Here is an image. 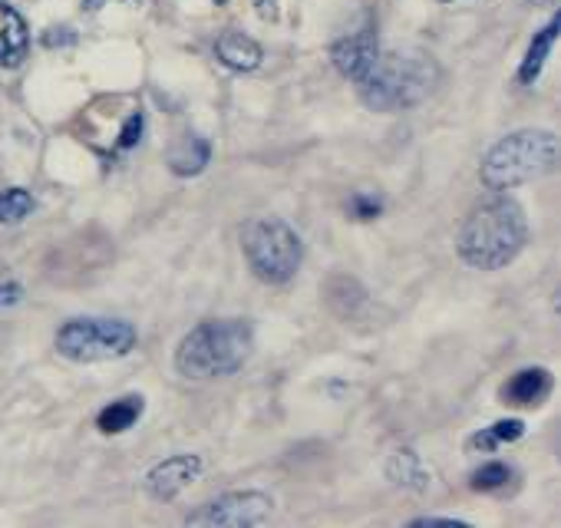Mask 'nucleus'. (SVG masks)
I'll use <instances>...</instances> for the list:
<instances>
[{"mask_svg":"<svg viewBox=\"0 0 561 528\" xmlns=\"http://www.w3.org/2000/svg\"><path fill=\"white\" fill-rule=\"evenodd\" d=\"M525 241H528V221L522 205L505 195H492L466 215L456 248L459 257L472 264V268L495 272L518 257Z\"/></svg>","mask_w":561,"mask_h":528,"instance_id":"f257e3e1","label":"nucleus"},{"mask_svg":"<svg viewBox=\"0 0 561 528\" xmlns=\"http://www.w3.org/2000/svg\"><path fill=\"white\" fill-rule=\"evenodd\" d=\"M254 334L248 321H205L185 334L175 354V367L182 377L211 380L241 370L251 357Z\"/></svg>","mask_w":561,"mask_h":528,"instance_id":"f03ea898","label":"nucleus"},{"mask_svg":"<svg viewBox=\"0 0 561 528\" xmlns=\"http://www.w3.org/2000/svg\"><path fill=\"white\" fill-rule=\"evenodd\" d=\"M436 80H439V70L430 57L390 54V57H377V64L357 87L367 106L387 113V110L416 106L420 100L433 93Z\"/></svg>","mask_w":561,"mask_h":528,"instance_id":"7ed1b4c3","label":"nucleus"},{"mask_svg":"<svg viewBox=\"0 0 561 528\" xmlns=\"http://www.w3.org/2000/svg\"><path fill=\"white\" fill-rule=\"evenodd\" d=\"M558 165V139L545 129H522L495 142L482 162V182L495 192L541 179Z\"/></svg>","mask_w":561,"mask_h":528,"instance_id":"20e7f679","label":"nucleus"},{"mask_svg":"<svg viewBox=\"0 0 561 528\" xmlns=\"http://www.w3.org/2000/svg\"><path fill=\"white\" fill-rule=\"evenodd\" d=\"M248 268L264 285H285L301 268V238L280 218H254L241 231Z\"/></svg>","mask_w":561,"mask_h":528,"instance_id":"39448f33","label":"nucleus"},{"mask_svg":"<svg viewBox=\"0 0 561 528\" xmlns=\"http://www.w3.org/2000/svg\"><path fill=\"white\" fill-rule=\"evenodd\" d=\"M136 347V328L126 321L106 318H80L67 321L57 334V351L77 364H100L126 357Z\"/></svg>","mask_w":561,"mask_h":528,"instance_id":"423d86ee","label":"nucleus"},{"mask_svg":"<svg viewBox=\"0 0 561 528\" xmlns=\"http://www.w3.org/2000/svg\"><path fill=\"white\" fill-rule=\"evenodd\" d=\"M271 515V498L261 492H228L198 512L188 515L192 525H225V528H241V525H261Z\"/></svg>","mask_w":561,"mask_h":528,"instance_id":"0eeeda50","label":"nucleus"},{"mask_svg":"<svg viewBox=\"0 0 561 528\" xmlns=\"http://www.w3.org/2000/svg\"><path fill=\"white\" fill-rule=\"evenodd\" d=\"M198 469H202L198 456H172V459H165V462L149 469L146 489H149L152 498L169 502V498H175L182 489H188L198 479Z\"/></svg>","mask_w":561,"mask_h":528,"instance_id":"6e6552de","label":"nucleus"},{"mask_svg":"<svg viewBox=\"0 0 561 528\" xmlns=\"http://www.w3.org/2000/svg\"><path fill=\"white\" fill-rule=\"evenodd\" d=\"M331 57H334V64H337V70L344 73V77H351V80H364L367 73H370V67L377 64V37L370 34V31H364V34H351V37H344V41H337L334 44V50H331Z\"/></svg>","mask_w":561,"mask_h":528,"instance_id":"1a4fd4ad","label":"nucleus"},{"mask_svg":"<svg viewBox=\"0 0 561 528\" xmlns=\"http://www.w3.org/2000/svg\"><path fill=\"white\" fill-rule=\"evenodd\" d=\"M27 47H31V34L24 18L0 0V64L18 67L27 57Z\"/></svg>","mask_w":561,"mask_h":528,"instance_id":"9d476101","label":"nucleus"},{"mask_svg":"<svg viewBox=\"0 0 561 528\" xmlns=\"http://www.w3.org/2000/svg\"><path fill=\"white\" fill-rule=\"evenodd\" d=\"M215 54H218V60H221L225 67L241 70V73L257 70V67H261V57H264V54H261V44L251 41L248 34H238V31L221 34L218 44H215Z\"/></svg>","mask_w":561,"mask_h":528,"instance_id":"9b49d317","label":"nucleus"},{"mask_svg":"<svg viewBox=\"0 0 561 528\" xmlns=\"http://www.w3.org/2000/svg\"><path fill=\"white\" fill-rule=\"evenodd\" d=\"M551 393V374L541 367H528L518 370L505 387H502V400L512 406H525V403H541Z\"/></svg>","mask_w":561,"mask_h":528,"instance_id":"f8f14e48","label":"nucleus"},{"mask_svg":"<svg viewBox=\"0 0 561 528\" xmlns=\"http://www.w3.org/2000/svg\"><path fill=\"white\" fill-rule=\"evenodd\" d=\"M211 159V146L202 136H182L169 149V165L175 175H198Z\"/></svg>","mask_w":561,"mask_h":528,"instance_id":"ddd939ff","label":"nucleus"},{"mask_svg":"<svg viewBox=\"0 0 561 528\" xmlns=\"http://www.w3.org/2000/svg\"><path fill=\"white\" fill-rule=\"evenodd\" d=\"M142 416V397H123L116 403H110L103 413H100V429L103 433H123L129 426H136V420Z\"/></svg>","mask_w":561,"mask_h":528,"instance_id":"4468645a","label":"nucleus"},{"mask_svg":"<svg viewBox=\"0 0 561 528\" xmlns=\"http://www.w3.org/2000/svg\"><path fill=\"white\" fill-rule=\"evenodd\" d=\"M554 37H558V18L531 41V47H528V54H525V64H522V70H518L522 83H535V80H538V73H541V67H545V60H548V50H551V44H554Z\"/></svg>","mask_w":561,"mask_h":528,"instance_id":"2eb2a0df","label":"nucleus"},{"mask_svg":"<svg viewBox=\"0 0 561 528\" xmlns=\"http://www.w3.org/2000/svg\"><path fill=\"white\" fill-rule=\"evenodd\" d=\"M387 472H390V479L400 482V485H410V489H423V485H426V472H423L420 459H416L410 449L397 452V456L390 459Z\"/></svg>","mask_w":561,"mask_h":528,"instance_id":"dca6fc26","label":"nucleus"},{"mask_svg":"<svg viewBox=\"0 0 561 528\" xmlns=\"http://www.w3.org/2000/svg\"><path fill=\"white\" fill-rule=\"evenodd\" d=\"M34 211V195L27 188L0 192V221H21Z\"/></svg>","mask_w":561,"mask_h":528,"instance_id":"f3484780","label":"nucleus"},{"mask_svg":"<svg viewBox=\"0 0 561 528\" xmlns=\"http://www.w3.org/2000/svg\"><path fill=\"white\" fill-rule=\"evenodd\" d=\"M522 433H525V423H522V420H502V423H495L492 429H485L482 436H476L472 446H479V449H495L499 443H515Z\"/></svg>","mask_w":561,"mask_h":528,"instance_id":"a211bd4d","label":"nucleus"},{"mask_svg":"<svg viewBox=\"0 0 561 528\" xmlns=\"http://www.w3.org/2000/svg\"><path fill=\"white\" fill-rule=\"evenodd\" d=\"M508 466L505 462H489V466H482V469H476V475H472V489H479V492H495V489H502L505 482H508Z\"/></svg>","mask_w":561,"mask_h":528,"instance_id":"6ab92c4d","label":"nucleus"},{"mask_svg":"<svg viewBox=\"0 0 561 528\" xmlns=\"http://www.w3.org/2000/svg\"><path fill=\"white\" fill-rule=\"evenodd\" d=\"M351 208H354L360 218H374V215L380 211V202H374V198H367V195H357V198L351 202Z\"/></svg>","mask_w":561,"mask_h":528,"instance_id":"aec40b11","label":"nucleus"},{"mask_svg":"<svg viewBox=\"0 0 561 528\" xmlns=\"http://www.w3.org/2000/svg\"><path fill=\"white\" fill-rule=\"evenodd\" d=\"M21 301V285H0V308H8V305H18Z\"/></svg>","mask_w":561,"mask_h":528,"instance_id":"412c9836","label":"nucleus"},{"mask_svg":"<svg viewBox=\"0 0 561 528\" xmlns=\"http://www.w3.org/2000/svg\"><path fill=\"white\" fill-rule=\"evenodd\" d=\"M413 525L416 528H456V525H466V521H456V518H416Z\"/></svg>","mask_w":561,"mask_h":528,"instance_id":"4be33fe9","label":"nucleus"},{"mask_svg":"<svg viewBox=\"0 0 561 528\" xmlns=\"http://www.w3.org/2000/svg\"><path fill=\"white\" fill-rule=\"evenodd\" d=\"M87 11H103L106 4H139V0H83Z\"/></svg>","mask_w":561,"mask_h":528,"instance_id":"5701e85b","label":"nucleus"},{"mask_svg":"<svg viewBox=\"0 0 561 528\" xmlns=\"http://www.w3.org/2000/svg\"><path fill=\"white\" fill-rule=\"evenodd\" d=\"M531 4H554V0H531Z\"/></svg>","mask_w":561,"mask_h":528,"instance_id":"b1692460","label":"nucleus"}]
</instances>
